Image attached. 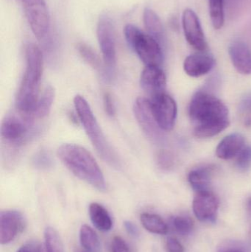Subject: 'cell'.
Instances as JSON below:
<instances>
[{
    "mask_svg": "<svg viewBox=\"0 0 251 252\" xmlns=\"http://www.w3.org/2000/svg\"><path fill=\"white\" fill-rule=\"evenodd\" d=\"M189 115L195 136L209 138L219 134L229 126L228 108L215 96L199 92L193 96Z\"/></svg>",
    "mask_w": 251,
    "mask_h": 252,
    "instance_id": "cell-1",
    "label": "cell"
},
{
    "mask_svg": "<svg viewBox=\"0 0 251 252\" xmlns=\"http://www.w3.org/2000/svg\"><path fill=\"white\" fill-rule=\"evenodd\" d=\"M57 157L77 177L98 190H106V180L101 169L84 147L76 144H63L57 149Z\"/></svg>",
    "mask_w": 251,
    "mask_h": 252,
    "instance_id": "cell-2",
    "label": "cell"
},
{
    "mask_svg": "<svg viewBox=\"0 0 251 252\" xmlns=\"http://www.w3.org/2000/svg\"><path fill=\"white\" fill-rule=\"evenodd\" d=\"M26 68L16 96V107L23 113H32L38 99L43 71V55L39 47L28 44L25 48Z\"/></svg>",
    "mask_w": 251,
    "mask_h": 252,
    "instance_id": "cell-3",
    "label": "cell"
},
{
    "mask_svg": "<svg viewBox=\"0 0 251 252\" xmlns=\"http://www.w3.org/2000/svg\"><path fill=\"white\" fill-rule=\"evenodd\" d=\"M74 104L87 136L100 157L109 165L119 168L120 166L119 158L106 140L88 102L82 96L77 95L74 99Z\"/></svg>",
    "mask_w": 251,
    "mask_h": 252,
    "instance_id": "cell-4",
    "label": "cell"
},
{
    "mask_svg": "<svg viewBox=\"0 0 251 252\" xmlns=\"http://www.w3.org/2000/svg\"><path fill=\"white\" fill-rule=\"evenodd\" d=\"M125 38L146 66H160L163 62L162 47L157 40L133 25L125 26Z\"/></svg>",
    "mask_w": 251,
    "mask_h": 252,
    "instance_id": "cell-5",
    "label": "cell"
},
{
    "mask_svg": "<svg viewBox=\"0 0 251 252\" xmlns=\"http://www.w3.org/2000/svg\"><path fill=\"white\" fill-rule=\"evenodd\" d=\"M18 111V110H17ZM7 115L1 126V138L12 146H21L28 142L35 133L34 121L35 118L31 113H23Z\"/></svg>",
    "mask_w": 251,
    "mask_h": 252,
    "instance_id": "cell-6",
    "label": "cell"
},
{
    "mask_svg": "<svg viewBox=\"0 0 251 252\" xmlns=\"http://www.w3.org/2000/svg\"><path fill=\"white\" fill-rule=\"evenodd\" d=\"M24 10L35 36L44 41L50 33V16L44 0H24Z\"/></svg>",
    "mask_w": 251,
    "mask_h": 252,
    "instance_id": "cell-7",
    "label": "cell"
},
{
    "mask_svg": "<svg viewBox=\"0 0 251 252\" xmlns=\"http://www.w3.org/2000/svg\"><path fill=\"white\" fill-rule=\"evenodd\" d=\"M97 33L105 65L108 72L111 74L116 66V42L114 27L112 19L107 15L100 16L97 25Z\"/></svg>",
    "mask_w": 251,
    "mask_h": 252,
    "instance_id": "cell-8",
    "label": "cell"
},
{
    "mask_svg": "<svg viewBox=\"0 0 251 252\" xmlns=\"http://www.w3.org/2000/svg\"><path fill=\"white\" fill-rule=\"evenodd\" d=\"M152 112L158 125L163 130H171L176 120L177 105L174 99L164 93L152 97Z\"/></svg>",
    "mask_w": 251,
    "mask_h": 252,
    "instance_id": "cell-9",
    "label": "cell"
},
{
    "mask_svg": "<svg viewBox=\"0 0 251 252\" xmlns=\"http://www.w3.org/2000/svg\"><path fill=\"white\" fill-rule=\"evenodd\" d=\"M219 206L218 196L210 189L196 192L193 200V212L200 221L215 223L218 219Z\"/></svg>",
    "mask_w": 251,
    "mask_h": 252,
    "instance_id": "cell-10",
    "label": "cell"
},
{
    "mask_svg": "<svg viewBox=\"0 0 251 252\" xmlns=\"http://www.w3.org/2000/svg\"><path fill=\"white\" fill-rule=\"evenodd\" d=\"M134 111L139 124L147 136L154 142H161L163 130L158 125L153 116L150 100L143 97L137 99L134 103Z\"/></svg>",
    "mask_w": 251,
    "mask_h": 252,
    "instance_id": "cell-11",
    "label": "cell"
},
{
    "mask_svg": "<svg viewBox=\"0 0 251 252\" xmlns=\"http://www.w3.org/2000/svg\"><path fill=\"white\" fill-rule=\"evenodd\" d=\"M182 25L186 39L189 44L197 51H206L208 44L204 32L198 16L192 9H186L183 13Z\"/></svg>",
    "mask_w": 251,
    "mask_h": 252,
    "instance_id": "cell-12",
    "label": "cell"
},
{
    "mask_svg": "<svg viewBox=\"0 0 251 252\" xmlns=\"http://www.w3.org/2000/svg\"><path fill=\"white\" fill-rule=\"evenodd\" d=\"M26 220L23 214L16 210H6L0 213V242L10 244L23 232Z\"/></svg>",
    "mask_w": 251,
    "mask_h": 252,
    "instance_id": "cell-13",
    "label": "cell"
},
{
    "mask_svg": "<svg viewBox=\"0 0 251 252\" xmlns=\"http://www.w3.org/2000/svg\"><path fill=\"white\" fill-rule=\"evenodd\" d=\"M140 84L146 93L154 97L165 93L166 75L159 66H147L141 72Z\"/></svg>",
    "mask_w": 251,
    "mask_h": 252,
    "instance_id": "cell-14",
    "label": "cell"
},
{
    "mask_svg": "<svg viewBox=\"0 0 251 252\" xmlns=\"http://www.w3.org/2000/svg\"><path fill=\"white\" fill-rule=\"evenodd\" d=\"M228 53L237 72L243 75H251V50L246 43L234 41L229 46Z\"/></svg>",
    "mask_w": 251,
    "mask_h": 252,
    "instance_id": "cell-15",
    "label": "cell"
},
{
    "mask_svg": "<svg viewBox=\"0 0 251 252\" xmlns=\"http://www.w3.org/2000/svg\"><path fill=\"white\" fill-rule=\"evenodd\" d=\"M215 59L205 53L190 55L184 61V69L186 73L193 78H199L209 73L215 66Z\"/></svg>",
    "mask_w": 251,
    "mask_h": 252,
    "instance_id": "cell-16",
    "label": "cell"
},
{
    "mask_svg": "<svg viewBox=\"0 0 251 252\" xmlns=\"http://www.w3.org/2000/svg\"><path fill=\"white\" fill-rule=\"evenodd\" d=\"M245 138L240 133H231L225 136L217 147L216 154L221 159L234 158L244 148Z\"/></svg>",
    "mask_w": 251,
    "mask_h": 252,
    "instance_id": "cell-17",
    "label": "cell"
},
{
    "mask_svg": "<svg viewBox=\"0 0 251 252\" xmlns=\"http://www.w3.org/2000/svg\"><path fill=\"white\" fill-rule=\"evenodd\" d=\"M213 172L214 167L212 166L197 167L190 172L189 182L195 192L209 189Z\"/></svg>",
    "mask_w": 251,
    "mask_h": 252,
    "instance_id": "cell-18",
    "label": "cell"
},
{
    "mask_svg": "<svg viewBox=\"0 0 251 252\" xmlns=\"http://www.w3.org/2000/svg\"><path fill=\"white\" fill-rule=\"evenodd\" d=\"M89 216L91 222L98 230L109 232L113 226V221L109 212L101 204L92 203L89 206Z\"/></svg>",
    "mask_w": 251,
    "mask_h": 252,
    "instance_id": "cell-19",
    "label": "cell"
},
{
    "mask_svg": "<svg viewBox=\"0 0 251 252\" xmlns=\"http://www.w3.org/2000/svg\"><path fill=\"white\" fill-rule=\"evenodd\" d=\"M144 24L149 35L157 40L159 42L164 38V27L157 13L151 8H147L144 11Z\"/></svg>",
    "mask_w": 251,
    "mask_h": 252,
    "instance_id": "cell-20",
    "label": "cell"
},
{
    "mask_svg": "<svg viewBox=\"0 0 251 252\" xmlns=\"http://www.w3.org/2000/svg\"><path fill=\"white\" fill-rule=\"evenodd\" d=\"M55 99V90L49 86L38 99L36 106L32 114L35 119H43L50 114Z\"/></svg>",
    "mask_w": 251,
    "mask_h": 252,
    "instance_id": "cell-21",
    "label": "cell"
},
{
    "mask_svg": "<svg viewBox=\"0 0 251 252\" xmlns=\"http://www.w3.org/2000/svg\"><path fill=\"white\" fill-rule=\"evenodd\" d=\"M140 220L144 229L151 233L157 235H166L167 233V225L158 215L142 213L140 216Z\"/></svg>",
    "mask_w": 251,
    "mask_h": 252,
    "instance_id": "cell-22",
    "label": "cell"
},
{
    "mask_svg": "<svg viewBox=\"0 0 251 252\" xmlns=\"http://www.w3.org/2000/svg\"><path fill=\"white\" fill-rule=\"evenodd\" d=\"M80 241L86 252H100V241L94 229L88 225H83L80 229Z\"/></svg>",
    "mask_w": 251,
    "mask_h": 252,
    "instance_id": "cell-23",
    "label": "cell"
},
{
    "mask_svg": "<svg viewBox=\"0 0 251 252\" xmlns=\"http://www.w3.org/2000/svg\"><path fill=\"white\" fill-rule=\"evenodd\" d=\"M42 252H65L60 235L54 228H46L44 234Z\"/></svg>",
    "mask_w": 251,
    "mask_h": 252,
    "instance_id": "cell-24",
    "label": "cell"
},
{
    "mask_svg": "<svg viewBox=\"0 0 251 252\" xmlns=\"http://www.w3.org/2000/svg\"><path fill=\"white\" fill-rule=\"evenodd\" d=\"M209 14L214 28L221 29L225 22L223 0H209Z\"/></svg>",
    "mask_w": 251,
    "mask_h": 252,
    "instance_id": "cell-25",
    "label": "cell"
},
{
    "mask_svg": "<svg viewBox=\"0 0 251 252\" xmlns=\"http://www.w3.org/2000/svg\"><path fill=\"white\" fill-rule=\"evenodd\" d=\"M77 47L81 57L88 65L95 69H100L101 68L100 59L91 47L84 43H80Z\"/></svg>",
    "mask_w": 251,
    "mask_h": 252,
    "instance_id": "cell-26",
    "label": "cell"
},
{
    "mask_svg": "<svg viewBox=\"0 0 251 252\" xmlns=\"http://www.w3.org/2000/svg\"><path fill=\"white\" fill-rule=\"evenodd\" d=\"M172 225L175 230L182 235H190L195 227L194 220L186 216L174 217L172 220Z\"/></svg>",
    "mask_w": 251,
    "mask_h": 252,
    "instance_id": "cell-27",
    "label": "cell"
},
{
    "mask_svg": "<svg viewBox=\"0 0 251 252\" xmlns=\"http://www.w3.org/2000/svg\"><path fill=\"white\" fill-rule=\"evenodd\" d=\"M237 168L242 171H246L250 168L251 165V147H246L243 148L237 157Z\"/></svg>",
    "mask_w": 251,
    "mask_h": 252,
    "instance_id": "cell-28",
    "label": "cell"
},
{
    "mask_svg": "<svg viewBox=\"0 0 251 252\" xmlns=\"http://www.w3.org/2000/svg\"><path fill=\"white\" fill-rule=\"evenodd\" d=\"M157 162L162 168L167 170L173 165L174 158L172 154L169 151H161L158 154Z\"/></svg>",
    "mask_w": 251,
    "mask_h": 252,
    "instance_id": "cell-29",
    "label": "cell"
},
{
    "mask_svg": "<svg viewBox=\"0 0 251 252\" xmlns=\"http://www.w3.org/2000/svg\"><path fill=\"white\" fill-rule=\"evenodd\" d=\"M240 110L245 115V124L246 126H251V96L246 97L240 103Z\"/></svg>",
    "mask_w": 251,
    "mask_h": 252,
    "instance_id": "cell-30",
    "label": "cell"
},
{
    "mask_svg": "<svg viewBox=\"0 0 251 252\" xmlns=\"http://www.w3.org/2000/svg\"><path fill=\"white\" fill-rule=\"evenodd\" d=\"M112 252H131L129 247L125 240L119 236L114 237L112 240Z\"/></svg>",
    "mask_w": 251,
    "mask_h": 252,
    "instance_id": "cell-31",
    "label": "cell"
},
{
    "mask_svg": "<svg viewBox=\"0 0 251 252\" xmlns=\"http://www.w3.org/2000/svg\"><path fill=\"white\" fill-rule=\"evenodd\" d=\"M34 163L37 167H41V168H47V167H50V164H51V159L45 151H41L35 156Z\"/></svg>",
    "mask_w": 251,
    "mask_h": 252,
    "instance_id": "cell-32",
    "label": "cell"
},
{
    "mask_svg": "<svg viewBox=\"0 0 251 252\" xmlns=\"http://www.w3.org/2000/svg\"><path fill=\"white\" fill-rule=\"evenodd\" d=\"M166 248L168 252H184L182 244L175 238H169L167 240Z\"/></svg>",
    "mask_w": 251,
    "mask_h": 252,
    "instance_id": "cell-33",
    "label": "cell"
},
{
    "mask_svg": "<svg viewBox=\"0 0 251 252\" xmlns=\"http://www.w3.org/2000/svg\"><path fill=\"white\" fill-rule=\"evenodd\" d=\"M16 252H42V244L31 241L22 246Z\"/></svg>",
    "mask_w": 251,
    "mask_h": 252,
    "instance_id": "cell-34",
    "label": "cell"
},
{
    "mask_svg": "<svg viewBox=\"0 0 251 252\" xmlns=\"http://www.w3.org/2000/svg\"><path fill=\"white\" fill-rule=\"evenodd\" d=\"M103 104H104L105 110L109 116L112 117L115 115L114 104L113 103L112 96L109 94H106L103 97Z\"/></svg>",
    "mask_w": 251,
    "mask_h": 252,
    "instance_id": "cell-35",
    "label": "cell"
},
{
    "mask_svg": "<svg viewBox=\"0 0 251 252\" xmlns=\"http://www.w3.org/2000/svg\"><path fill=\"white\" fill-rule=\"evenodd\" d=\"M124 226H125V230L131 236L137 238L139 235L138 227L133 222L130 221V220H125L124 222Z\"/></svg>",
    "mask_w": 251,
    "mask_h": 252,
    "instance_id": "cell-36",
    "label": "cell"
},
{
    "mask_svg": "<svg viewBox=\"0 0 251 252\" xmlns=\"http://www.w3.org/2000/svg\"><path fill=\"white\" fill-rule=\"evenodd\" d=\"M247 207L249 212L251 213V198H249V201H248Z\"/></svg>",
    "mask_w": 251,
    "mask_h": 252,
    "instance_id": "cell-37",
    "label": "cell"
},
{
    "mask_svg": "<svg viewBox=\"0 0 251 252\" xmlns=\"http://www.w3.org/2000/svg\"></svg>",
    "mask_w": 251,
    "mask_h": 252,
    "instance_id": "cell-38",
    "label": "cell"
},
{
    "mask_svg": "<svg viewBox=\"0 0 251 252\" xmlns=\"http://www.w3.org/2000/svg\"></svg>",
    "mask_w": 251,
    "mask_h": 252,
    "instance_id": "cell-39",
    "label": "cell"
}]
</instances>
